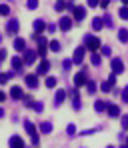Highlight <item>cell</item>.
I'll use <instances>...</instances> for the list:
<instances>
[{"label":"cell","instance_id":"cell-4","mask_svg":"<svg viewBox=\"0 0 128 148\" xmlns=\"http://www.w3.org/2000/svg\"><path fill=\"white\" fill-rule=\"evenodd\" d=\"M18 28H20V22H18L16 18H10L8 24H6V32H8V34H16Z\"/></svg>","mask_w":128,"mask_h":148},{"label":"cell","instance_id":"cell-2","mask_svg":"<svg viewBox=\"0 0 128 148\" xmlns=\"http://www.w3.org/2000/svg\"><path fill=\"white\" fill-rule=\"evenodd\" d=\"M110 66H112V72L114 74H122L124 72V62L120 58H112L110 60Z\"/></svg>","mask_w":128,"mask_h":148},{"label":"cell","instance_id":"cell-16","mask_svg":"<svg viewBox=\"0 0 128 148\" xmlns=\"http://www.w3.org/2000/svg\"><path fill=\"white\" fill-rule=\"evenodd\" d=\"M64 98H66V90H56V96H54V104H56V106H60V104L64 102Z\"/></svg>","mask_w":128,"mask_h":148},{"label":"cell","instance_id":"cell-39","mask_svg":"<svg viewBox=\"0 0 128 148\" xmlns=\"http://www.w3.org/2000/svg\"><path fill=\"white\" fill-rule=\"evenodd\" d=\"M54 8H56V10H60V12H62V10H64V8H66V2H56V4H54Z\"/></svg>","mask_w":128,"mask_h":148},{"label":"cell","instance_id":"cell-13","mask_svg":"<svg viewBox=\"0 0 128 148\" xmlns=\"http://www.w3.org/2000/svg\"><path fill=\"white\" fill-rule=\"evenodd\" d=\"M72 12H74V20H78V22L84 20V16H86V8H84V6H76Z\"/></svg>","mask_w":128,"mask_h":148},{"label":"cell","instance_id":"cell-35","mask_svg":"<svg viewBox=\"0 0 128 148\" xmlns=\"http://www.w3.org/2000/svg\"><path fill=\"white\" fill-rule=\"evenodd\" d=\"M22 100H24V104H26V106H28V108H32V106H34V102H36V100H32V98H30V96H24V98H22Z\"/></svg>","mask_w":128,"mask_h":148},{"label":"cell","instance_id":"cell-46","mask_svg":"<svg viewBox=\"0 0 128 148\" xmlns=\"http://www.w3.org/2000/svg\"><path fill=\"white\" fill-rule=\"evenodd\" d=\"M4 58H6V50L2 48V50H0V62H2V60H4Z\"/></svg>","mask_w":128,"mask_h":148},{"label":"cell","instance_id":"cell-50","mask_svg":"<svg viewBox=\"0 0 128 148\" xmlns=\"http://www.w3.org/2000/svg\"><path fill=\"white\" fill-rule=\"evenodd\" d=\"M126 146H128V136H126Z\"/></svg>","mask_w":128,"mask_h":148},{"label":"cell","instance_id":"cell-40","mask_svg":"<svg viewBox=\"0 0 128 148\" xmlns=\"http://www.w3.org/2000/svg\"><path fill=\"white\" fill-rule=\"evenodd\" d=\"M108 84H110V86H114V84H116V74H114V72L108 76Z\"/></svg>","mask_w":128,"mask_h":148},{"label":"cell","instance_id":"cell-5","mask_svg":"<svg viewBox=\"0 0 128 148\" xmlns=\"http://www.w3.org/2000/svg\"><path fill=\"white\" fill-rule=\"evenodd\" d=\"M36 58H38V52H34V50H24V64H34L36 62Z\"/></svg>","mask_w":128,"mask_h":148},{"label":"cell","instance_id":"cell-49","mask_svg":"<svg viewBox=\"0 0 128 148\" xmlns=\"http://www.w3.org/2000/svg\"><path fill=\"white\" fill-rule=\"evenodd\" d=\"M120 148H128V146H126V144H124V146H120Z\"/></svg>","mask_w":128,"mask_h":148},{"label":"cell","instance_id":"cell-42","mask_svg":"<svg viewBox=\"0 0 128 148\" xmlns=\"http://www.w3.org/2000/svg\"><path fill=\"white\" fill-rule=\"evenodd\" d=\"M30 138H32V144H34V146H36V144L40 142V136H38V132H36V134H32Z\"/></svg>","mask_w":128,"mask_h":148},{"label":"cell","instance_id":"cell-48","mask_svg":"<svg viewBox=\"0 0 128 148\" xmlns=\"http://www.w3.org/2000/svg\"><path fill=\"white\" fill-rule=\"evenodd\" d=\"M2 116H4V110H2V108H0V118H2Z\"/></svg>","mask_w":128,"mask_h":148},{"label":"cell","instance_id":"cell-37","mask_svg":"<svg viewBox=\"0 0 128 148\" xmlns=\"http://www.w3.org/2000/svg\"><path fill=\"white\" fill-rule=\"evenodd\" d=\"M110 88H112V86H110V84H108V80H106V82H102V84H100V90H102V92H110Z\"/></svg>","mask_w":128,"mask_h":148},{"label":"cell","instance_id":"cell-20","mask_svg":"<svg viewBox=\"0 0 128 148\" xmlns=\"http://www.w3.org/2000/svg\"><path fill=\"white\" fill-rule=\"evenodd\" d=\"M40 132H42V134H50L52 132V122H48V120H46V122H40Z\"/></svg>","mask_w":128,"mask_h":148},{"label":"cell","instance_id":"cell-36","mask_svg":"<svg viewBox=\"0 0 128 148\" xmlns=\"http://www.w3.org/2000/svg\"><path fill=\"white\" fill-rule=\"evenodd\" d=\"M100 54H102V56H110V54H112L110 46H102V48H100Z\"/></svg>","mask_w":128,"mask_h":148},{"label":"cell","instance_id":"cell-29","mask_svg":"<svg viewBox=\"0 0 128 148\" xmlns=\"http://www.w3.org/2000/svg\"><path fill=\"white\" fill-rule=\"evenodd\" d=\"M66 134H68V136H74V134H76V126H74V124H68V126H66Z\"/></svg>","mask_w":128,"mask_h":148},{"label":"cell","instance_id":"cell-33","mask_svg":"<svg viewBox=\"0 0 128 148\" xmlns=\"http://www.w3.org/2000/svg\"><path fill=\"white\" fill-rule=\"evenodd\" d=\"M120 98H122V102H128V86H124V88H122V92H120Z\"/></svg>","mask_w":128,"mask_h":148},{"label":"cell","instance_id":"cell-31","mask_svg":"<svg viewBox=\"0 0 128 148\" xmlns=\"http://www.w3.org/2000/svg\"><path fill=\"white\" fill-rule=\"evenodd\" d=\"M10 14V8L6 4H0V16H8Z\"/></svg>","mask_w":128,"mask_h":148},{"label":"cell","instance_id":"cell-12","mask_svg":"<svg viewBox=\"0 0 128 148\" xmlns=\"http://www.w3.org/2000/svg\"><path fill=\"white\" fill-rule=\"evenodd\" d=\"M48 70H50V62H48V60L44 58V60H42V62L38 64V68H36V76H38V74H46Z\"/></svg>","mask_w":128,"mask_h":148},{"label":"cell","instance_id":"cell-38","mask_svg":"<svg viewBox=\"0 0 128 148\" xmlns=\"http://www.w3.org/2000/svg\"><path fill=\"white\" fill-rule=\"evenodd\" d=\"M32 108H34L36 112H42V110H44V104H42V102H34V106H32Z\"/></svg>","mask_w":128,"mask_h":148},{"label":"cell","instance_id":"cell-24","mask_svg":"<svg viewBox=\"0 0 128 148\" xmlns=\"http://www.w3.org/2000/svg\"><path fill=\"white\" fill-rule=\"evenodd\" d=\"M118 40H120V42H126L128 40V30L126 28H120V30H118Z\"/></svg>","mask_w":128,"mask_h":148},{"label":"cell","instance_id":"cell-18","mask_svg":"<svg viewBox=\"0 0 128 148\" xmlns=\"http://www.w3.org/2000/svg\"><path fill=\"white\" fill-rule=\"evenodd\" d=\"M106 112H108L110 116H114V118H116V116H120V108H118V106H114V104H108Z\"/></svg>","mask_w":128,"mask_h":148},{"label":"cell","instance_id":"cell-21","mask_svg":"<svg viewBox=\"0 0 128 148\" xmlns=\"http://www.w3.org/2000/svg\"><path fill=\"white\" fill-rule=\"evenodd\" d=\"M90 62H92L94 66H100V62H102V54H98V52H92V56H90Z\"/></svg>","mask_w":128,"mask_h":148},{"label":"cell","instance_id":"cell-7","mask_svg":"<svg viewBox=\"0 0 128 148\" xmlns=\"http://www.w3.org/2000/svg\"><path fill=\"white\" fill-rule=\"evenodd\" d=\"M86 82H88V78H86V72H78L74 76V86L80 88V86H86Z\"/></svg>","mask_w":128,"mask_h":148},{"label":"cell","instance_id":"cell-43","mask_svg":"<svg viewBox=\"0 0 128 148\" xmlns=\"http://www.w3.org/2000/svg\"><path fill=\"white\" fill-rule=\"evenodd\" d=\"M38 56H42V60H44V56H46V46H40V48H38Z\"/></svg>","mask_w":128,"mask_h":148},{"label":"cell","instance_id":"cell-11","mask_svg":"<svg viewBox=\"0 0 128 148\" xmlns=\"http://www.w3.org/2000/svg\"><path fill=\"white\" fill-rule=\"evenodd\" d=\"M8 146H10V148H24V142H22V138H20V136H16V134H14V136L8 140Z\"/></svg>","mask_w":128,"mask_h":148},{"label":"cell","instance_id":"cell-34","mask_svg":"<svg viewBox=\"0 0 128 148\" xmlns=\"http://www.w3.org/2000/svg\"><path fill=\"white\" fill-rule=\"evenodd\" d=\"M26 6H28V10H34V8H38V2L36 0H28Z\"/></svg>","mask_w":128,"mask_h":148},{"label":"cell","instance_id":"cell-52","mask_svg":"<svg viewBox=\"0 0 128 148\" xmlns=\"http://www.w3.org/2000/svg\"><path fill=\"white\" fill-rule=\"evenodd\" d=\"M108 148H114V146H108Z\"/></svg>","mask_w":128,"mask_h":148},{"label":"cell","instance_id":"cell-51","mask_svg":"<svg viewBox=\"0 0 128 148\" xmlns=\"http://www.w3.org/2000/svg\"><path fill=\"white\" fill-rule=\"evenodd\" d=\"M0 42H2V36H0Z\"/></svg>","mask_w":128,"mask_h":148},{"label":"cell","instance_id":"cell-1","mask_svg":"<svg viewBox=\"0 0 128 148\" xmlns=\"http://www.w3.org/2000/svg\"><path fill=\"white\" fill-rule=\"evenodd\" d=\"M84 48H88V50H92V52H96L98 48H102V40H100L98 36L86 34V36H84Z\"/></svg>","mask_w":128,"mask_h":148},{"label":"cell","instance_id":"cell-27","mask_svg":"<svg viewBox=\"0 0 128 148\" xmlns=\"http://www.w3.org/2000/svg\"><path fill=\"white\" fill-rule=\"evenodd\" d=\"M54 86H56V78L54 76H48L46 78V88H54Z\"/></svg>","mask_w":128,"mask_h":148},{"label":"cell","instance_id":"cell-10","mask_svg":"<svg viewBox=\"0 0 128 148\" xmlns=\"http://www.w3.org/2000/svg\"><path fill=\"white\" fill-rule=\"evenodd\" d=\"M32 28H34V32L40 36V32H44V30H46V22L38 18V20H34V22H32Z\"/></svg>","mask_w":128,"mask_h":148},{"label":"cell","instance_id":"cell-47","mask_svg":"<svg viewBox=\"0 0 128 148\" xmlns=\"http://www.w3.org/2000/svg\"><path fill=\"white\" fill-rule=\"evenodd\" d=\"M6 98V94H4V92H2V90H0V102H2V100Z\"/></svg>","mask_w":128,"mask_h":148},{"label":"cell","instance_id":"cell-26","mask_svg":"<svg viewBox=\"0 0 128 148\" xmlns=\"http://www.w3.org/2000/svg\"><path fill=\"white\" fill-rule=\"evenodd\" d=\"M48 48H50L52 52H58V50L62 48V46H60V42H58V40H50V44H48Z\"/></svg>","mask_w":128,"mask_h":148},{"label":"cell","instance_id":"cell-14","mask_svg":"<svg viewBox=\"0 0 128 148\" xmlns=\"http://www.w3.org/2000/svg\"><path fill=\"white\" fill-rule=\"evenodd\" d=\"M22 66H24V60H22V58H18V56H14V58H12V70L22 72Z\"/></svg>","mask_w":128,"mask_h":148},{"label":"cell","instance_id":"cell-22","mask_svg":"<svg viewBox=\"0 0 128 148\" xmlns=\"http://www.w3.org/2000/svg\"><path fill=\"white\" fill-rule=\"evenodd\" d=\"M24 128L26 132L32 136V134H36V126H34V122H30V120H24Z\"/></svg>","mask_w":128,"mask_h":148},{"label":"cell","instance_id":"cell-8","mask_svg":"<svg viewBox=\"0 0 128 148\" xmlns=\"http://www.w3.org/2000/svg\"><path fill=\"white\" fill-rule=\"evenodd\" d=\"M10 98H14V100L24 98V90H22L20 86H12V88H10Z\"/></svg>","mask_w":128,"mask_h":148},{"label":"cell","instance_id":"cell-15","mask_svg":"<svg viewBox=\"0 0 128 148\" xmlns=\"http://www.w3.org/2000/svg\"><path fill=\"white\" fill-rule=\"evenodd\" d=\"M14 50H18V52H24L26 50V40L24 38H14Z\"/></svg>","mask_w":128,"mask_h":148},{"label":"cell","instance_id":"cell-41","mask_svg":"<svg viewBox=\"0 0 128 148\" xmlns=\"http://www.w3.org/2000/svg\"><path fill=\"white\" fill-rule=\"evenodd\" d=\"M70 66H72L70 60H62V68H64V70H70Z\"/></svg>","mask_w":128,"mask_h":148},{"label":"cell","instance_id":"cell-44","mask_svg":"<svg viewBox=\"0 0 128 148\" xmlns=\"http://www.w3.org/2000/svg\"><path fill=\"white\" fill-rule=\"evenodd\" d=\"M120 120H122V128H128V114H124Z\"/></svg>","mask_w":128,"mask_h":148},{"label":"cell","instance_id":"cell-45","mask_svg":"<svg viewBox=\"0 0 128 148\" xmlns=\"http://www.w3.org/2000/svg\"><path fill=\"white\" fill-rule=\"evenodd\" d=\"M98 4H100V2H96V0H88V6H90V8H96Z\"/></svg>","mask_w":128,"mask_h":148},{"label":"cell","instance_id":"cell-28","mask_svg":"<svg viewBox=\"0 0 128 148\" xmlns=\"http://www.w3.org/2000/svg\"><path fill=\"white\" fill-rule=\"evenodd\" d=\"M86 88H88V92H96V88H98V86H96V82L88 80V82H86Z\"/></svg>","mask_w":128,"mask_h":148},{"label":"cell","instance_id":"cell-19","mask_svg":"<svg viewBox=\"0 0 128 148\" xmlns=\"http://www.w3.org/2000/svg\"><path fill=\"white\" fill-rule=\"evenodd\" d=\"M92 28L98 32V30H102L104 28V22H102V18L100 16H96V18H92Z\"/></svg>","mask_w":128,"mask_h":148},{"label":"cell","instance_id":"cell-25","mask_svg":"<svg viewBox=\"0 0 128 148\" xmlns=\"http://www.w3.org/2000/svg\"><path fill=\"white\" fill-rule=\"evenodd\" d=\"M12 76H14L12 72H0V84H6V82H8Z\"/></svg>","mask_w":128,"mask_h":148},{"label":"cell","instance_id":"cell-6","mask_svg":"<svg viewBox=\"0 0 128 148\" xmlns=\"http://www.w3.org/2000/svg\"><path fill=\"white\" fill-rule=\"evenodd\" d=\"M24 82H26L28 88H36V86H38V76H36V74H26Z\"/></svg>","mask_w":128,"mask_h":148},{"label":"cell","instance_id":"cell-30","mask_svg":"<svg viewBox=\"0 0 128 148\" xmlns=\"http://www.w3.org/2000/svg\"><path fill=\"white\" fill-rule=\"evenodd\" d=\"M102 22H104V26H110V28H112V18H110V14H108V12L102 16Z\"/></svg>","mask_w":128,"mask_h":148},{"label":"cell","instance_id":"cell-3","mask_svg":"<svg viewBox=\"0 0 128 148\" xmlns=\"http://www.w3.org/2000/svg\"><path fill=\"white\" fill-rule=\"evenodd\" d=\"M84 54H86V48H84V46H78V48L74 50V54H72V62H74V64H80V62L84 60Z\"/></svg>","mask_w":128,"mask_h":148},{"label":"cell","instance_id":"cell-17","mask_svg":"<svg viewBox=\"0 0 128 148\" xmlns=\"http://www.w3.org/2000/svg\"><path fill=\"white\" fill-rule=\"evenodd\" d=\"M70 94H72V106H74V110H80L82 102H80V96H78V90H72Z\"/></svg>","mask_w":128,"mask_h":148},{"label":"cell","instance_id":"cell-32","mask_svg":"<svg viewBox=\"0 0 128 148\" xmlns=\"http://www.w3.org/2000/svg\"><path fill=\"white\" fill-rule=\"evenodd\" d=\"M118 14H120V18H122V20H128V6H122Z\"/></svg>","mask_w":128,"mask_h":148},{"label":"cell","instance_id":"cell-23","mask_svg":"<svg viewBox=\"0 0 128 148\" xmlns=\"http://www.w3.org/2000/svg\"><path fill=\"white\" fill-rule=\"evenodd\" d=\"M106 108H108V104L102 102V100H96V102H94V110H96V112H104Z\"/></svg>","mask_w":128,"mask_h":148},{"label":"cell","instance_id":"cell-9","mask_svg":"<svg viewBox=\"0 0 128 148\" xmlns=\"http://www.w3.org/2000/svg\"><path fill=\"white\" fill-rule=\"evenodd\" d=\"M58 26H60L64 32H66V30H70V28H72V18H70V16H62V18H60V22H58Z\"/></svg>","mask_w":128,"mask_h":148}]
</instances>
